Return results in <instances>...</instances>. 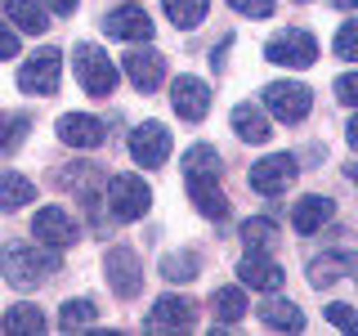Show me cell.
<instances>
[{
  "label": "cell",
  "mask_w": 358,
  "mask_h": 336,
  "mask_svg": "<svg viewBox=\"0 0 358 336\" xmlns=\"http://www.w3.org/2000/svg\"><path fill=\"white\" fill-rule=\"evenodd\" d=\"M0 274H5L9 287L27 291L45 283L50 274H59V246H36V242H5V251H0Z\"/></svg>",
  "instance_id": "cell-1"
},
{
  "label": "cell",
  "mask_w": 358,
  "mask_h": 336,
  "mask_svg": "<svg viewBox=\"0 0 358 336\" xmlns=\"http://www.w3.org/2000/svg\"><path fill=\"white\" fill-rule=\"evenodd\" d=\"M72 63H76V76H81V85H85V94H94V99H108L112 90H117V67H112V59L99 45H76L72 50Z\"/></svg>",
  "instance_id": "cell-2"
},
{
  "label": "cell",
  "mask_w": 358,
  "mask_h": 336,
  "mask_svg": "<svg viewBox=\"0 0 358 336\" xmlns=\"http://www.w3.org/2000/svg\"><path fill=\"white\" fill-rule=\"evenodd\" d=\"M152 206V188L143 184V175H112L108 179V211L117 220H139Z\"/></svg>",
  "instance_id": "cell-3"
},
{
  "label": "cell",
  "mask_w": 358,
  "mask_h": 336,
  "mask_svg": "<svg viewBox=\"0 0 358 336\" xmlns=\"http://www.w3.org/2000/svg\"><path fill=\"white\" fill-rule=\"evenodd\" d=\"M264 59L278 63V67H309L318 59V41H313L305 27H287L264 45Z\"/></svg>",
  "instance_id": "cell-4"
},
{
  "label": "cell",
  "mask_w": 358,
  "mask_h": 336,
  "mask_svg": "<svg viewBox=\"0 0 358 336\" xmlns=\"http://www.w3.org/2000/svg\"><path fill=\"white\" fill-rule=\"evenodd\" d=\"M59 76H63V54L59 50H36L18 67L22 94H54V90H59Z\"/></svg>",
  "instance_id": "cell-5"
},
{
  "label": "cell",
  "mask_w": 358,
  "mask_h": 336,
  "mask_svg": "<svg viewBox=\"0 0 358 336\" xmlns=\"http://www.w3.org/2000/svg\"><path fill=\"white\" fill-rule=\"evenodd\" d=\"M264 108L278 121H305L313 108V94L300 81H273V85H264Z\"/></svg>",
  "instance_id": "cell-6"
},
{
  "label": "cell",
  "mask_w": 358,
  "mask_h": 336,
  "mask_svg": "<svg viewBox=\"0 0 358 336\" xmlns=\"http://www.w3.org/2000/svg\"><path fill=\"white\" fill-rule=\"evenodd\" d=\"M246 179H251L255 193L278 197V193H287L291 179H296V157H291V153H273V157H264V162H255Z\"/></svg>",
  "instance_id": "cell-7"
},
{
  "label": "cell",
  "mask_w": 358,
  "mask_h": 336,
  "mask_svg": "<svg viewBox=\"0 0 358 336\" xmlns=\"http://www.w3.org/2000/svg\"><path fill=\"white\" fill-rule=\"evenodd\" d=\"M108 287L117 291L121 300H130V296H139V287H143V269H139V255L130 251V246H112L108 251Z\"/></svg>",
  "instance_id": "cell-8"
},
{
  "label": "cell",
  "mask_w": 358,
  "mask_h": 336,
  "mask_svg": "<svg viewBox=\"0 0 358 336\" xmlns=\"http://www.w3.org/2000/svg\"><path fill=\"white\" fill-rule=\"evenodd\" d=\"M130 157L139 166H162L171 157V130L162 121H143V126L130 130Z\"/></svg>",
  "instance_id": "cell-9"
},
{
  "label": "cell",
  "mask_w": 358,
  "mask_h": 336,
  "mask_svg": "<svg viewBox=\"0 0 358 336\" xmlns=\"http://www.w3.org/2000/svg\"><path fill=\"white\" fill-rule=\"evenodd\" d=\"M197 323V305L188 296H162L152 305V314L143 318V328L148 332H188Z\"/></svg>",
  "instance_id": "cell-10"
},
{
  "label": "cell",
  "mask_w": 358,
  "mask_h": 336,
  "mask_svg": "<svg viewBox=\"0 0 358 336\" xmlns=\"http://www.w3.org/2000/svg\"><path fill=\"white\" fill-rule=\"evenodd\" d=\"M171 104L184 121H201L210 112V85L201 76H175L171 85Z\"/></svg>",
  "instance_id": "cell-11"
},
{
  "label": "cell",
  "mask_w": 358,
  "mask_h": 336,
  "mask_svg": "<svg viewBox=\"0 0 358 336\" xmlns=\"http://www.w3.org/2000/svg\"><path fill=\"white\" fill-rule=\"evenodd\" d=\"M31 233H36V242H45V246H72L76 242V224L63 206H41L36 220H31Z\"/></svg>",
  "instance_id": "cell-12"
},
{
  "label": "cell",
  "mask_w": 358,
  "mask_h": 336,
  "mask_svg": "<svg viewBox=\"0 0 358 336\" xmlns=\"http://www.w3.org/2000/svg\"><path fill=\"white\" fill-rule=\"evenodd\" d=\"M103 31L117 36V41H148L152 36V18H148L143 5H121V9H112L103 18Z\"/></svg>",
  "instance_id": "cell-13"
},
{
  "label": "cell",
  "mask_w": 358,
  "mask_h": 336,
  "mask_svg": "<svg viewBox=\"0 0 358 336\" xmlns=\"http://www.w3.org/2000/svg\"><path fill=\"white\" fill-rule=\"evenodd\" d=\"M238 278H242L246 287H255V291H278L287 274L278 269V260H268L264 251H246L242 265H238Z\"/></svg>",
  "instance_id": "cell-14"
},
{
  "label": "cell",
  "mask_w": 358,
  "mask_h": 336,
  "mask_svg": "<svg viewBox=\"0 0 358 336\" xmlns=\"http://www.w3.org/2000/svg\"><path fill=\"white\" fill-rule=\"evenodd\" d=\"M126 76H130V85L134 90H157L162 85V76H166V59L157 50H130L126 54Z\"/></svg>",
  "instance_id": "cell-15"
},
{
  "label": "cell",
  "mask_w": 358,
  "mask_h": 336,
  "mask_svg": "<svg viewBox=\"0 0 358 336\" xmlns=\"http://www.w3.org/2000/svg\"><path fill=\"white\" fill-rule=\"evenodd\" d=\"M59 139L72 144V148H99L103 144V121L85 117V112H67V117H59Z\"/></svg>",
  "instance_id": "cell-16"
},
{
  "label": "cell",
  "mask_w": 358,
  "mask_h": 336,
  "mask_svg": "<svg viewBox=\"0 0 358 336\" xmlns=\"http://www.w3.org/2000/svg\"><path fill=\"white\" fill-rule=\"evenodd\" d=\"M188 179V197L197 202V211L206 220H224L229 216V197H224V188L215 184V175H184Z\"/></svg>",
  "instance_id": "cell-17"
},
{
  "label": "cell",
  "mask_w": 358,
  "mask_h": 336,
  "mask_svg": "<svg viewBox=\"0 0 358 336\" xmlns=\"http://www.w3.org/2000/svg\"><path fill=\"white\" fill-rule=\"evenodd\" d=\"M331 197H318V193H309V197H300L296 202V211H291V229L296 233H318L322 224L331 220Z\"/></svg>",
  "instance_id": "cell-18"
},
{
  "label": "cell",
  "mask_w": 358,
  "mask_h": 336,
  "mask_svg": "<svg viewBox=\"0 0 358 336\" xmlns=\"http://www.w3.org/2000/svg\"><path fill=\"white\" fill-rule=\"evenodd\" d=\"M260 323L273 328V332H300L305 328V314H300V305H291V300H282V296H268L260 305Z\"/></svg>",
  "instance_id": "cell-19"
},
{
  "label": "cell",
  "mask_w": 358,
  "mask_h": 336,
  "mask_svg": "<svg viewBox=\"0 0 358 336\" xmlns=\"http://www.w3.org/2000/svg\"><path fill=\"white\" fill-rule=\"evenodd\" d=\"M233 130H238V139H246V144H264L268 134H273V130H268V117L255 104H238V108H233Z\"/></svg>",
  "instance_id": "cell-20"
},
{
  "label": "cell",
  "mask_w": 358,
  "mask_h": 336,
  "mask_svg": "<svg viewBox=\"0 0 358 336\" xmlns=\"http://www.w3.org/2000/svg\"><path fill=\"white\" fill-rule=\"evenodd\" d=\"M5 18L14 22V27L31 31V36H41V31L50 27V14H45V5H36V0H5Z\"/></svg>",
  "instance_id": "cell-21"
},
{
  "label": "cell",
  "mask_w": 358,
  "mask_h": 336,
  "mask_svg": "<svg viewBox=\"0 0 358 336\" xmlns=\"http://www.w3.org/2000/svg\"><path fill=\"white\" fill-rule=\"evenodd\" d=\"M27 202H36V188H31L27 175H18V171L0 175V206H5V211H22Z\"/></svg>",
  "instance_id": "cell-22"
},
{
  "label": "cell",
  "mask_w": 358,
  "mask_h": 336,
  "mask_svg": "<svg viewBox=\"0 0 358 336\" xmlns=\"http://www.w3.org/2000/svg\"><path fill=\"white\" fill-rule=\"evenodd\" d=\"M99 184H103V175H99L94 162H76L72 171L63 175V188H76L85 202H99Z\"/></svg>",
  "instance_id": "cell-23"
},
{
  "label": "cell",
  "mask_w": 358,
  "mask_h": 336,
  "mask_svg": "<svg viewBox=\"0 0 358 336\" xmlns=\"http://www.w3.org/2000/svg\"><path fill=\"white\" fill-rule=\"evenodd\" d=\"M166 5V18L175 22V27H197L201 18H206V9H210V0H162Z\"/></svg>",
  "instance_id": "cell-24"
},
{
  "label": "cell",
  "mask_w": 358,
  "mask_h": 336,
  "mask_svg": "<svg viewBox=\"0 0 358 336\" xmlns=\"http://www.w3.org/2000/svg\"><path fill=\"white\" fill-rule=\"evenodd\" d=\"M0 328L14 332V336H22V332H45V314L36 305H14V309H5Z\"/></svg>",
  "instance_id": "cell-25"
},
{
  "label": "cell",
  "mask_w": 358,
  "mask_h": 336,
  "mask_svg": "<svg viewBox=\"0 0 358 336\" xmlns=\"http://www.w3.org/2000/svg\"><path fill=\"white\" fill-rule=\"evenodd\" d=\"M354 265H358L354 255H322V260L309 265V283L313 287H331L336 278H341V269H354Z\"/></svg>",
  "instance_id": "cell-26"
},
{
  "label": "cell",
  "mask_w": 358,
  "mask_h": 336,
  "mask_svg": "<svg viewBox=\"0 0 358 336\" xmlns=\"http://www.w3.org/2000/svg\"><path fill=\"white\" fill-rule=\"evenodd\" d=\"M210 305H215V318L220 323H238L242 314H246V296H242V287H220Z\"/></svg>",
  "instance_id": "cell-27"
},
{
  "label": "cell",
  "mask_w": 358,
  "mask_h": 336,
  "mask_svg": "<svg viewBox=\"0 0 358 336\" xmlns=\"http://www.w3.org/2000/svg\"><path fill=\"white\" fill-rule=\"evenodd\" d=\"M184 175H220V153L210 144H197V148L184 153Z\"/></svg>",
  "instance_id": "cell-28"
},
{
  "label": "cell",
  "mask_w": 358,
  "mask_h": 336,
  "mask_svg": "<svg viewBox=\"0 0 358 336\" xmlns=\"http://www.w3.org/2000/svg\"><path fill=\"white\" fill-rule=\"evenodd\" d=\"M273 238H278V224H273V220H246V224H242L246 251H264V246H273Z\"/></svg>",
  "instance_id": "cell-29"
},
{
  "label": "cell",
  "mask_w": 358,
  "mask_h": 336,
  "mask_svg": "<svg viewBox=\"0 0 358 336\" xmlns=\"http://www.w3.org/2000/svg\"><path fill=\"white\" fill-rule=\"evenodd\" d=\"M94 300H67V305H63V314H59V328L63 332H76V328H85V323H94Z\"/></svg>",
  "instance_id": "cell-30"
},
{
  "label": "cell",
  "mask_w": 358,
  "mask_h": 336,
  "mask_svg": "<svg viewBox=\"0 0 358 336\" xmlns=\"http://www.w3.org/2000/svg\"><path fill=\"white\" fill-rule=\"evenodd\" d=\"M162 278H171V283H188V278H197V260H193V255H166V260H162Z\"/></svg>",
  "instance_id": "cell-31"
},
{
  "label": "cell",
  "mask_w": 358,
  "mask_h": 336,
  "mask_svg": "<svg viewBox=\"0 0 358 336\" xmlns=\"http://www.w3.org/2000/svg\"><path fill=\"white\" fill-rule=\"evenodd\" d=\"M336 54H341V59H358V18L341 22V31H336Z\"/></svg>",
  "instance_id": "cell-32"
},
{
  "label": "cell",
  "mask_w": 358,
  "mask_h": 336,
  "mask_svg": "<svg viewBox=\"0 0 358 336\" xmlns=\"http://www.w3.org/2000/svg\"><path fill=\"white\" fill-rule=\"evenodd\" d=\"M22 126H27L22 117H5V112H0V153L14 148V144L22 139Z\"/></svg>",
  "instance_id": "cell-33"
},
{
  "label": "cell",
  "mask_w": 358,
  "mask_h": 336,
  "mask_svg": "<svg viewBox=\"0 0 358 336\" xmlns=\"http://www.w3.org/2000/svg\"><path fill=\"white\" fill-rule=\"evenodd\" d=\"M327 318L345 332H358V309L354 305H341V300H336V305H327Z\"/></svg>",
  "instance_id": "cell-34"
},
{
  "label": "cell",
  "mask_w": 358,
  "mask_h": 336,
  "mask_svg": "<svg viewBox=\"0 0 358 336\" xmlns=\"http://www.w3.org/2000/svg\"><path fill=\"white\" fill-rule=\"evenodd\" d=\"M336 99H341V104H350V108H358V72L336 76Z\"/></svg>",
  "instance_id": "cell-35"
},
{
  "label": "cell",
  "mask_w": 358,
  "mask_h": 336,
  "mask_svg": "<svg viewBox=\"0 0 358 336\" xmlns=\"http://www.w3.org/2000/svg\"><path fill=\"white\" fill-rule=\"evenodd\" d=\"M238 14H246V18H268L273 14V0H229Z\"/></svg>",
  "instance_id": "cell-36"
},
{
  "label": "cell",
  "mask_w": 358,
  "mask_h": 336,
  "mask_svg": "<svg viewBox=\"0 0 358 336\" xmlns=\"http://www.w3.org/2000/svg\"><path fill=\"white\" fill-rule=\"evenodd\" d=\"M14 54H18V36L0 22V59H14Z\"/></svg>",
  "instance_id": "cell-37"
},
{
  "label": "cell",
  "mask_w": 358,
  "mask_h": 336,
  "mask_svg": "<svg viewBox=\"0 0 358 336\" xmlns=\"http://www.w3.org/2000/svg\"><path fill=\"white\" fill-rule=\"evenodd\" d=\"M45 5H50L54 14H63V18H67V14H72V9H76V0H45Z\"/></svg>",
  "instance_id": "cell-38"
},
{
  "label": "cell",
  "mask_w": 358,
  "mask_h": 336,
  "mask_svg": "<svg viewBox=\"0 0 358 336\" xmlns=\"http://www.w3.org/2000/svg\"><path fill=\"white\" fill-rule=\"evenodd\" d=\"M345 134H350V144H354V148H358V117L350 121V130H345Z\"/></svg>",
  "instance_id": "cell-39"
},
{
  "label": "cell",
  "mask_w": 358,
  "mask_h": 336,
  "mask_svg": "<svg viewBox=\"0 0 358 336\" xmlns=\"http://www.w3.org/2000/svg\"><path fill=\"white\" fill-rule=\"evenodd\" d=\"M336 9H358V0H336Z\"/></svg>",
  "instance_id": "cell-40"
},
{
  "label": "cell",
  "mask_w": 358,
  "mask_h": 336,
  "mask_svg": "<svg viewBox=\"0 0 358 336\" xmlns=\"http://www.w3.org/2000/svg\"><path fill=\"white\" fill-rule=\"evenodd\" d=\"M350 179H354V184H358V162H354V166H350Z\"/></svg>",
  "instance_id": "cell-41"
}]
</instances>
